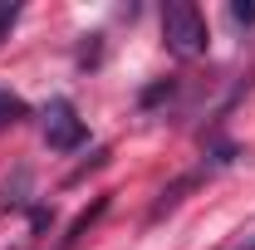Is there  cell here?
<instances>
[{
    "label": "cell",
    "instance_id": "8fae6325",
    "mask_svg": "<svg viewBox=\"0 0 255 250\" xmlns=\"http://www.w3.org/2000/svg\"><path fill=\"white\" fill-rule=\"evenodd\" d=\"M49 226H54V211H49V206H30V231H34V236L49 231Z\"/></svg>",
    "mask_w": 255,
    "mask_h": 250
},
{
    "label": "cell",
    "instance_id": "3957f363",
    "mask_svg": "<svg viewBox=\"0 0 255 250\" xmlns=\"http://www.w3.org/2000/svg\"><path fill=\"white\" fill-rule=\"evenodd\" d=\"M201 177H206V172H187V177H177L172 187H162V196H157V206L147 211V221H162L167 211H177V201H182L191 187H201Z\"/></svg>",
    "mask_w": 255,
    "mask_h": 250
},
{
    "label": "cell",
    "instance_id": "5b68a950",
    "mask_svg": "<svg viewBox=\"0 0 255 250\" xmlns=\"http://www.w3.org/2000/svg\"><path fill=\"white\" fill-rule=\"evenodd\" d=\"M236 157H241V147H236V142H226V137H216V142L206 147V157H201V172L211 177V172H221V167H231Z\"/></svg>",
    "mask_w": 255,
    "mask_h": 250
},
{
    "label": "cell",
    "instance_id": "7c38bea8",
    "mask_svg": "<svg viewBox=\"0 0 255 250\" xmlns=\"http://www.w3.org/2000/svg\"><path fill=\"white\" fill-rule=\"evenodd\" d=\"M226 250H255V221H251V226H246V231H241V236H236Z\"/></svg>",
    "mask_w": 255,
    "mask_h": 250
},
{
    "label": "cell",
    "instance_id": "277c9868",
    "mask_svg": "<svg viewBox=\"0 0 255 250\" xmlns=\"http://www.w3.org/2000/svg\"><path fill=\"white\" fill-rule=\"evenodd\" d=\"M103 211H108V196H98V201H94V206H89V211H79V216H74V226L64 231L59 250H74V246H79V236H84V231H89V226H94V221L103 216Z\"/></svg>",
    "mask_w": 255,
    "mask_h": 250
},
{
    "label": "cell",
    "instance_id": "30bf717a",
    "mask_svg": "<svg viewBox=\"0 0 255 250\" xmlns=\"http://www.w3.org/2000/svg\"><path fill=\"white\" fill-rule=\"evenodd\" d=\"M231 20L236 25H255V0H231Z\"/></svg>",
    "mask_w": 255,
    "mask_h": 250
},
{
    "label": "cell",
    "instance_id": "52a82bcc",
    "mask_svg": "<svg viewBox=\"0 0 255 250\" xmlns=\"http://www.w3.org/2000/svg\"><path fill=\"white\" fill-rule=\"evenodd\" d=\"M172 94H177V84H172V79H162V84H152V89H142L137 103H142V108H157L162 98H172Z\"/></svg>",
    "mask_w": 255,
    "mask_h": 250
},
{
    "label": "cell",
    "instance_id": "8992f818",
    "mask_svg": "<svg viewBox=\"0 0 255 250\" xmlns=\"http://www.w3.org/2000/svg\"><path fill=\"white\" fill-rule=\"evenodd\" d=\"M20 118H30V103L15 94H0V127L5 123H20Z\"/></svg>",
    "mask_w": 255,
    "mask_h": 250
},
{
    "label": "cell",
    "instance_id": "7a4b0ae2",
    "mask_svg": "<svg viewBox=\"0 0 255 250\" xmlns=\"http://www.w3.org/2000/svg\"><path fill=\"white\" fill-rule=\"evenodd\" d=\"M39 118H44V142H49V152H79V147L89 142V127L74 113L69 98H49Z\"/></svg>",
    "mask_w": 255,
    "mask_h": 250
},
{
    "label": "cell",
    "instance_id": "9c48e42d",
    "mask_svg": "<svg viewBox=\"0 0 255 250\" xmlns=\"http://www.w3.org/2000/svg\"><path fill=\"white\" fill-rule=\"evenodd\" d=\"M20 20V5L15 0H0V39H10V25Z\"/></svg>",
    "mask_w": 255,
    "mask_h": 250
},
{
    "label": "cell",
    "instance_id": "ba28073f",
    "mask_svg": "<svg viewBox=\"0 0 255 250\" xmlns=\"http://www.w3.org/2000/svg\"><path fill=\"white\" fill-rule=\"evenodd\" d=\"M25 187H30V172H15V187L5 182V206H25V201H30Z\"/></svg>",
    "mask_w": 255,
    "mask_h": 250
},
{
    "label": "cell",
    "instance_id": "6da1fadb",
    "mask_svg": "<svg viewBox=\"0 0 255 250\" xmlns=\"http://www.w3.org/2000/svg\"><path fill=\"white\" fill-rule=\"evenodd\" d=\"M162 39L177 59H201L206 44H211V30H206V15L191 5V0H172L162 5Z\"/></svg>",
    "mask_w": 255,
    "mask_h": 250
}]
</instances>
